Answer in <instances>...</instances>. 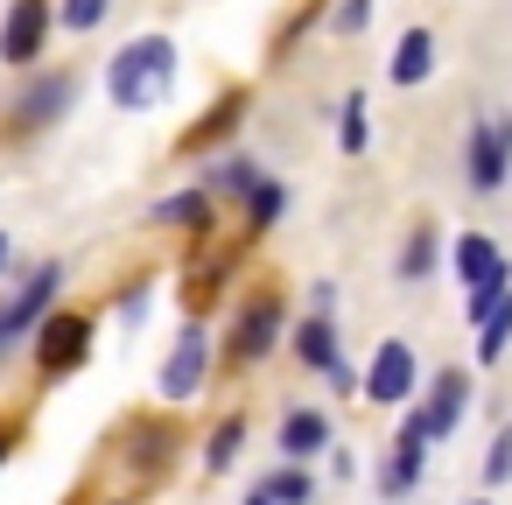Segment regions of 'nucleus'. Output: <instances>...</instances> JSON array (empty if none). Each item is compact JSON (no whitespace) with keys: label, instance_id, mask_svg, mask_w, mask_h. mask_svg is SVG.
Returning <instances> with one entry per match:
<instances>
[{"label":"nucleus","instance_id":"obj_1","mask_svg":"<svg viewBox=\"0 0 512 505\" xmlns=\"http://www.w3.org/2000/svg\"><path fill=\"white\" fill-rule=\"evenodd\" d=\"M176 71H183L176 36L148 29V36H134V43L113 50V64H106V99H113L120 113H155V106H169Z\"/></svg>","mask_w":512,"mask_h":505},{"label":"nucleus","instance_id":"obj_2","mask_svg":"<svg viewBox=\"0 0 512 505\" xmlns=\"http://www.w3.org/2000/svg\"><path fill=\"white\" fill-rule=\"evenodd\" d=\"M442 260H449V281L463 288V316H470V330L491 316V302L512 288V253L491 239V232H456L449 246H442Z\"/></svg>","mask_w":512,"mask_h":505},{"label":"nucleus","instance_id":"obj_3","mask_svg":"<svg viewBox=\"0 0 512 505\" xmlns=\"http://www.w3.org/2000/svg\"><path fill=\"white\" fill-rule=\"evenodd\" d=\"M281 330H288V302H281L274 288L253 295V302H239V316L225 323V365L246 372V365L274 358V351H281Z\"/></svg>","mask_w":512,"mask_h":505},{"label":"nucleus","instance_id":"obj_4","mask_svg":"<svg viewBox=\"0 0 512 505\" xmlns=\"http://www.w3.org/2000/svg\"><path fill=\"white\" fill-rule=\"evenodd\" d=\"M211 358H218L211 323H204V316H190V323L169 337V358H162V372H155L162 400H169V407H190V400L204 393V379H211Z\"/></svg>","mask_w":512,"mask_h":505},{"label":"nucleus","instance_id":"obj_5","mask_svg":"<svg viewBox=\"0 0 512 505\" xmlns=\"http://www.w3.org/2000/svg\"><path fill=\"white\" fill-rule=\"evenodd\" d=\"M428 449H435V435H428L421 407L407 400V407H400V428H393V442H386V456H379V470H372V484H379V498H386V505H400V498L421 484Z\"/></svg>","mask_w":512,"mask_h":505},{"label":"nucleus","instance_id":"obj_6","mask_svg":"<svg viewBox=\"0 0 512 505\" xmlns=\"http://www.w3.org/2000/svg\"><path fill=\"white\" fill-rule=\"evenodd\" d=\"M463 183L477 197H498L512 183V113H477L463 141Z\"/></svg>","mask_w":512,"mask_h":505},{"label":"nucleus","instance_id":"obj_7","mask_svg":"<svg viewBox=\"0 0 512 505\" xmlns=\"http://www.w3.org/2000/svg\"><path fill=\"white\" fill-rule=\"evenodd\" d=\"M50 36H57V0H8L0 8V64L8 71H36Z\"/></svg>","mask_w":512,"mask_h":505},{"label":"nucleus","instance_id":"obj_8","mask_svg":"<svg viewBox=\"0 0 512 505\" xmlns=\"http://www.w3.org/2000/svg\"><path fill=\"white\" fill-rule=\"evenodd\" d=\"M78 106V71H29V85L8 99V134H43Z\"/></svg>","mask_w":512,"mask_h":505},{"label":"nucleus","instance_id":"obj_9","mask_svg":"<svg viewBox=\"0 0 512 505\" xmlns=\"http://www.w3.org/2000/svg\"><path fill=\"white\" fill-rule=\"evenodd\" d=\"M92 358V316L85 309H50L36 323V372L43 379H71Z\"/></svg>","mask_w":512,"mask_h":505},{"label":"nucleus","instance_id":"obj_10","mask_svg":"<svg viewBox=\"0 0 512 505\" xmlns=\"http://www.w3.org/2000/svg\"><path fill=\"white\" fill-rule=\"evenodd\" d=\"M414 393H421V358H414L407 337H386V344L372 351V365H365L358 400H372V407H407Z\"/></svg>","mask_w":512,"mask_h":505},{"label":"nucleus","instance_id":"obj_11","mask_svg":"<svg viewBox=\"0 0 512 505\" xmlns=\"http://www.w3.org/2000/svg\"><path fill=\"white\" fill-rule=\"evenodd\" d=\"M414 407H421L428 435H435V442H449V435H456V428L470 421V407H477V379H470L463 365H442L435 379H421Z\"/></svg>","mask_w":512,"mask_h":505},{"label":"nucleus","instance_id":"obj_12","mask_svg":"<svg viewBox=\"0 0 512 505\" xmlns=\"http://www.w3.org/2000/svg\"><path fill=\"white\" fill-rule=\"evenodd\" d=\"M148 225H162V232H183V239H211V232H218V197H211L204 183H190V190H169V197H155V204H148Z\"/></svg>","mask_w":512,"mask_h":505},{"label":"nucleus","instance_id":"obj_13","mask_svg":"<svg viewBox=\"0 0 512 505\" xmlns=\"http://www.w3.org/2000/svg\"><path fill=\"white\" fill-rule=\"evenodd\" d=\"M435 64H442V43H435V29H400L393 36V57H386V85H400V92H414V85H428L435 78Z\"/></svg>","mask_w":512,"mask_h":505},{"label":"nucleus","instance_id":"obj_14","mask_svg":"<svg viewBox=\"0 0 512 505\" xmlns=\"http://www.w3.org/2000/svg\"><path fill=\"white\" fill-rule=\"evenodd\" d=\"M197 162H204V169H197V183H204L218 204H246V197H253V183L267 176V169H260L253 155H239V148H218V155H197Z\"/></svg>","mask_w":512,"mask_h":505},{"label":"nucleus","instance_id":"obj_15","mask_svg":"<svg viewBox=\"0 0 512 505\" xmlns=\"http://www.w3.org/2000/svg\"><path fill=\"white\" fill-rule=\"evenodd\" d=\"M330 442H337V428H330V414H323V407H288V414H281V428H274V449H281L288 463H316Z\"/></svg>","mask_w":512,"mask_h":505},{"label":"nucleus","instance_id":"obj_16","mask_svg":"<svg viewBox=\"0 0 512 505\" xmlns=\"http://www.w3.org/2000/svg\"><path fill=\"white\" fill-rule=\"evenodd\" d=\"M239 127H246V92H225L218 106H204V120L183 134V148H190V155H218Z\"/></svg>","mask_w":512,"mask_h":505},{"label":"nucleus","instance_id":"obj_17","mask_svg":"<svg viewBox=\"0 0 512 505\" xmlns=\"http://www.w3.org/2000/svg\"><path fill=\"white\" fill-rule=\"evenodd\" d=\"M435 267H442V232L435 225H407V239L393 253V281L421 288V281H435Z\"/></svg>","mask_w":512,"mask_h":505},{"label":"nucleus","instance_id":"obj_18","mask_svg":"<svg viewBox=\"0 0 512 505\" xmlns=\"http://www.w3.org/2000/svg\"><path fill=\"white\" fill-rule=\"evenodd\" d=\"M288 351L309 365V372H330L337 358H344V337H337V316H302L295 330H288Z\"/></svg>","mask_w":512,"mask_h":505},{"label":"nucleus","instance_id":"obj_19","mask_svg":"<svg viewBox=\"0 0 512 505\" xmlns=\"http://www.w3.org/2000/svg\"><path fill=\"white\" fill-rule=\"evenodd\" d=\"M239 211H246V239H267V232H274V225L288 218V183L260 176V183H253V197H246Z\"/></svg>","mask_w":512,"mask_h":505},{"label":"nucleus","instance_id":"obj_20","mask_svg":"<svg viewBox=\"0 0 512 505\" xmlns=\"http://www.w3.org/2000/svg\"><path fill=\"white\" fill-rule=\"evenodd\" d=\"M141 477H162L169 463H176V435L162 428V421H134V456H127Z\"/></svg>","mask_w":512,"mask_h":505},{"label":"nucleus","instance_id":"obj_21","mask_svg":"<svg viewBox=\"0 0 512 505\" xmlns=\"http://www.w3.org/2000/svg\"><path fill=\"white\" fill-rule=\"evenodd\" d=\"M260 491H267L274 505H316V477H309V463H288V456H274V470L260 477Z\"/></svg>","mask_w":512,"mask_h":505},{"label":"nucleus","instance_id":"obj_22","mask_svg":"<svg viewBox=\"0 0 512 505\" xmlns=\"http://www.w3.org/2000/svg\"><path fill=\"white\" fill-rule=\"evenodd\" d=\"M505 351H512V288H505V295L491 302V316L477 323V351H470V358H477V365H505Z\"/></svg>","mask_w":512,"mask_h":505},{"label":"nucleus","instance_id":"obj_23","mask_svg":"<svg viewBox=\"0 0 512 505\" xmlns=\"http://www.w3.org/2000/svg\"><path fill=\"white\" fill-rule=\"evenodd\" d=\"M239 449H246V414L211 421V435H204V470H211V477H225V470L239 463Z\"/></svg>","mask_w":512,"mask_h":505},{"label":"nucleus","instance_id":"obj_24","mask_svg":"<svg viewBox=\"0 0 512 505\" xmlns=\"http://www.w3.org/2000/svg\"><path fill=\"white\" fill-rule=\"evenodd\" d=\"M365 141H372V106H365V92H344V106H337V148L365 155Z\"/></svg>","mask_w":512,"mask_h":505},{"label":"nucleus","instance_id":"obj_25","mask_svg":"<svg viewBox=\"0 0 512 505\" xmlns=\"http://www.w3.org/2000/svg\"><path fill=\"white\" fill-rule=\"evenodd\" d=\"M113 8H120V0H57V29L64 36H92V29H106Z\"/></svg>","mask_w":512,"mask_h":505},{"label":"nucleus","instance_id":"obj_26","mask_svg":"<svg viewBox=\"0 0 512 505\" xmlns=\"http://www.w3.org/2000/svg\"><path fill=\"white\" fill-rule=\"evenodd\" d=\"M484 484L498 491V484H512V421L491 435V449H484Z\"/></svg>","mask_w":512,"mask_h":505},{"label":"nucleus","instance_id":"obj_27","mask_svg":"<svg viewBox=\"0 0 512 505\" xmlns=\"http://www.w3.org/2000/svg\"><path fill=\"white\" fill-rule=\"evenodd\" d=\"M372 29V0H337L330 8V36H365Z\"/></svg>","mask_w":512,"mask_h":505},{"label":"nucleus","instance_id":"obj_28","mask_svg":"<svg viewBox=\"0 0 512 505\" xmlns=\"http://www.w3.org/2000/svg\"><path fill=\"white\" fill-rule=\"evenodd\" d=\"M148 302H155V281H134V288H127V295H120V302H113V316H120V323H127V330H134V323H141V316H148Z\"/></svg>","mask_w":512,"mask_h":505},{"label":"nucleus","instance_id":"obj_29","mask_svg":"<svg viewBox=\"0 0 512 505\" xmlns=\"http://www.w3.org/2000/svg\"><path fill=\"white\" fill-rule=\"evenodd\" d=\"M323 379H330V393H337V400H351V393H358V386H365V372H358V365H351V358H337V365H330V372H323Z\"/></svg>","mask_w":512,"mask_h":505},{"label":"nucleus","instance_id":"obj_30","mask_svg":"<svg viewBox=\"0 0 512 505\" xmlns=\"http://www.w3.org/2000/svg\"><path fill=\"white\" fill-rule=\"evenodd\" d=\"M309 316H337V281H309Z\"/></svg>","mask_w":512,"mask_h":505},{"label":"nucleus","instance_id":"obj_31","mask_svg":"<svg viewBox=\"0 0 512 505\" xmlns=\"http://www.w3.org/2000/svg\"><path fill=\"white\" fill-rule=\"evenodd\" d=\"M330 470H337V484H344V477H358V456H351V449H330Z\"/></svg>","mask_w":512,"mask_h":505},{"label":"nucleus","instance_id":"obj_32","mask_svg":"<svg viewBox=\"0 0 512 505\" xmlns=\"http://www.w3.org/2000/svg\"><path fill=\"white\" fill-rule=\"evenodd\" d=\"M8 274H15V239L0 232V281H8Z\"/></svg>","mask_w":512,"mask_h":505},{"label":"nucleus","instance_id":"obj_33","mask_svg":"<svg viewBox=\"0 0 512 505\" xmlns=\"http://www.w3.org/2000/svg\"><path fill=\"white\" fill-rule=\"evenodd\" d=\"M8 456H15V428H0V470H8Z\"/></svg>","mask_w":512,"mask_h":505},{"label":"nucleus","instance_id":"obj_34","mask_svg":"<svg viewBox=\"0 0 512 505\" xmlns=\"http://www.w3.org/2000/svg\"><path fill=\"white\" fill-rule=\"evenodd\" d=\"M239 505H274V498H267V491H260V484H253V491H246V498H239Z\"/></svg>","mask_w":512,"mask_h":505},{"label":"nucleus","instance_id":"obj_35","mask_svg":"<svg viewBox=\"0 0 512 505\" xmlns=\"http://www.w3.org/2000/svg\"><path fill=\"white\" fill-rule=\"evenodd\" d=\"M463 505H491V498H463Z\"/></svg>","mask_w":512,"mask_h":505}]
</instances>
